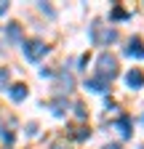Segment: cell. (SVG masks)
I'll return each instance as SVG.
<instances>
[{
	"label": "cell",
	"mask_w": 144,
	"mask_h": 149,
	"mask_svg": "<svg viewBox=\"0 0 144 149\" xmlns=\"http://www.w3.org/2000/svg\"><path fill=\"white\" fill-rule=\"evenodd\" d=\"M96 64H99V67H96V77H101V80H107V83H112V80L117 77V59H115L112 53H101Z\"/></svg>",
	"instance_id": "obj_1"
},
{
	"label": "cell",
	"mask_w": 144,
	"mask_h": 149,
	"mask_svg": "<svg viewBox=\"0 0 144 149\" xmlns=\"http://www.w3.org/2000/svg\"><path fill=\"white\" fill-rule=\"evenodd\" d=\"M24 45V56L29 61H38L40 56H45L48 53V45L43 43V40H27V43H22Z\"/></svg>",
	"instance_id": "obj_2"
},
{
	"label": "cell",
	"mask_w": 144,
	"mask_h": 149,
	"mask_svg": "<svg viewBox=\"0 0 144 149\" xmlns=\"http://www.w3.org/2000/svg\"><path fill=\"white\" fill-rule=\"evenodd\" d=\"M91 35H94V43H99V45H101V43H112L115 37H117V32H115V29H107V32H104L99 22H94V24H91Z\"/></svg>",
	"instance_id": "obj_3"
},
{
	"label": "cell",
	"mask_w": 144,
	"mask_h": 149,
	"mask_svg": "<svg viewBox=\"0 0 144 149\" xmlns=\"http://www.w3.org/2000/svg\"><path fill=\"white\" fill-rule=\"evenodd\" d=\"M125 53L134 56V59H144V43H141V37H134V40L125 45Z\"/></svg>",
	"instance_id": "obj_4"
},
{
	"label": "cell",
	"mask_w": 144,
	"mask_h": 149,
	"mask_svg": "<svg viewBox=\"0 0 144 149\" xmlns=\"http://www.w3.org/2000/svg\"><path fill=\"white\" fill-rule=\"evenodd\" d=\"M125 85L128 88H141L144 85V72L141 69H131L128 74H125Z\"/></svg>",
	"instance_id": "obj_5"
},
{
	"label": "cell",
	"mask_w": 144,
	"mask_h": 149,
	"mask_svg": "<svg viewBox=\"0 0 144 149\" xmlns=\"http://www.w3.org/2000/svg\"><path fill=\"white\" fill-rule=\"evenodd\" d=\"M85 88H91V91H96V93H104L107 88H110V83L101 80V77H91V80H85Z\"/></svg>",
	"instance_id": "obj_6"
},
{
	"label": "cell",
	"mask_w": 144,
	"mask_h": 149,
	"mask_svg": "<svg viewBox=\"0 0 144 149\" xmlns=\"http://www.w3.org/2000/svg\"><path fill=\"white\" fill-rule=\"evenodd\" d=\"M11 99H13V101H24V99H27V85H24V83L11 85Z\"/></svg>",
	"instance_id": "obj_7"
},
{
	"label": "cell",
	"mask_w": 144,
	"mask_h": 149,
	"mask_svg": "<svg viewBox=\"0 0 144 149\" xmlns=\"http://www.w3.org/2000/svg\"><path fill=\"white\" fill-rule=\"evenodd\" d=\"M117 130H120V136H123V139H131V133H134V130H131V120L125 117V115L117 120Z\"/></svg>",
	"instance_id": "obj_8"
},
{
	"label": "cell",
	"mask_w": 144,
	"mask_h": 149,
	"mask_svg": "<svg viewBox=\"0 0 144 149\" xmlns=\"http://www.w3.org/2000/svg\"><path fill=\"white\" fill-rule=\"evenodd\" d=\"M72 139H78V141L88 139V128H83V125H78V128H72Z\"/></svg>",
	"instance_id": "obj_9"
},
{
	"label": "cell",
	"mask_w": 144,
	"mask_h": 149,
	"mask_svg": "<svg viewBox=\"0 0 144 149\" xmlns=\"http://www.w3.org/2000/svg\"><path fill=\"white\" fill-rule=\"evenodd\" d=\"M125 16H128V11H125V8H120V6L112 8V19H125Z\"/></svg>",
	"instance_id": "obj_10"
},
{
	"label": "cell",
	"mask_w": 144,
	"mask_h": 149,
	"mask_svg": "<svg viewBox=\"0 0 144 149\" xmlns=\"http://www.w3.org/2000/svg\"><path fill=\"white\" fill-rule=\"evenodd\" d=\"M64 107H67V104H64L62 99H56V101H53V115H64Z\"/></svg>",
	"instance_id": "obj_11"
},
{
	"label": "cell",
	"mask_w": 144,
	"mask_h": 149,
	"mask_svg": "<svg viewBox=\"0 0 144 149\" xmlns=\"http://www.w3.org/2000/svg\"><path fill=\"white\" fill-rule=\"evenodd\" d=\"M0 139H3L6 144H13V133H11V130H3V128H0Z\"/></svg>",
	"instance_id": "obj_12"
},
{
	"label": "cell",
	"mask_w": 144,
	"mask_h": 149,
	"mask_svg": "<svg viewBox=\"0 0 144 149\" xmlns=\"http://www.w3.org/2000/svg\"><path fill=\"white\" fill-rule=\"evenodd\" d=\"M75 115H78L80 120H85V117H88V112H85V107H83V104H75Z\"/></svg>",
	"instance_id": "obj_13"
},
{
	"label": "cell",
	"mask_w": 144,
	"mask_h": 149,
	"mask_svg": "<svg viewBox=\"0 0 144 149\" xmlns=\"http://www.w3.org/2000/svg\"><path fill=\"white\" fill-rule=\"evenodd\" d=\"M8 83V69H0V85Z\"/></svg>",
	"instance_id": "obj_14"
},
{
	"label": "cell",
	"mask_w": 144,
	"mask_h": 149,
	"mask_svg": "<svg viewBox=\"0 0 144 149\" xmlns=\"http://www.w3.org/2000/svg\"><path fill=\"white\" fill-rule=\"evenodd\" d=\"M8 11V3H0V13H6Z\"/></svg>",
	"instance_id": "obj_15"
},
{
	"label": "cell",
	"mask_w": 144,
	"mask_h": 149,
	"mask_svg": "<svg viewBox=\"0 0 144 149\" xmlns=\"http://www.w3.org/2000/svg\"><path fill=\"white\" fill-rule=\"evenodd\" d=\"M104 149H120V146L117 144H110V146H104Z\"/></svg>",
	"instance_id": "obj_16"
},
{
	"label": "cell",
	"mask_w": 144,
	"mask_h": 149,
	"mask_svg": "<svg viewBox=\"0 0 144 149\" xmlns=\"http://www.w3.org/2000/svg\"><path fill=\"white\" fill-rule=\"evenodd\" d=\"M141 149H144V146H141Z\"/></svg>",
	"instance_id": "obj_17"
}]
</instances>
